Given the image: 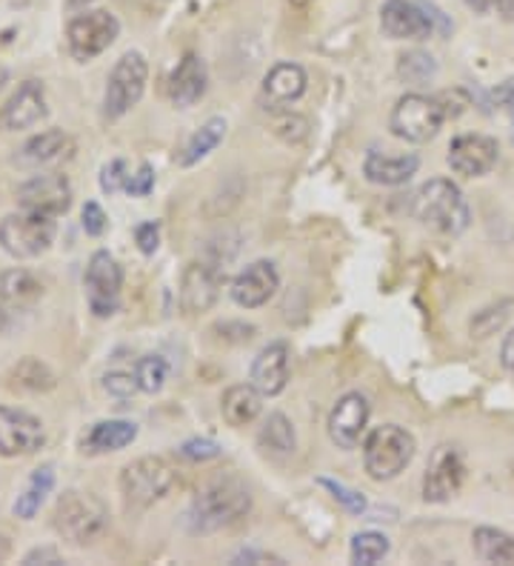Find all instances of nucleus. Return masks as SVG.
<instances>
[{
	"label": "nucleus",
	"instance_id": "1",
	"mask_svg": "<svg viewBox=\"0 0 514 566\" xmlns=\"http://www.w3.org/2000/svg\"><path fill=\"white\" fill-rule=\"evenodd\" d=\"M252 510V492L232 475L212 478L195 492L186 510V526L192 535H212L243 521Z\"/></svg>",
	"mask_w": 514,
	"mask_h": 566
},
{
	"label": "nucleus",
	"instance_id": "2",
	"mask_svg": "<svg viewBox=\"0 0 514 566\" xmlns=\"http://www.w3.org/2000/svg\"><path fill=\"white\" fill-rule=\"evenodd\" d=\"M409 212L420 227L449 238L463 235L469 229V221H472L466 198H463L458 184H452L449 178L426 180L423 187L411 195Z\"/></svg>",
	"mask_w": 514,
	"mask_h": 566
},
{
	"label": "nucleus",
	"instance_id": "3",
	"mask_svg": "<svg viewBox=\"0 0 514 566\" xmlns=\"http://www.w3.org/2000/svg\"><path fill=\"white\" fill-rule=\"evenodd\" d=\"M52 526L69 544L90 546L109 530V512L90 492L69 490L57 497Z\"/></svg>",
	"mask_w": 514,
	"mask_h": 566
},
{
	"label": "nucleus",
	"instance_id": "4",
	"mask_svg": "<svg viewBox=\"0 0 514 566\" xmlns=\"http://www.w3.org/2000/svg\"><path fill=\"white\" fill-rule=\"evenodd\" d=\"M415 436L409 429L398 427V423H384V427L371 429L364 441V467L369 472L371 481H391L415 458Z\"/></svg>",
	"mask_w": 514,
	"mask_h": 566
},
{
	"label": "nucleus",
	"instance_id": "5",
	"mask_svg": "<svg viewBox=\"0 0 514 566\" xmlns=\"http://www.w3.org/2000/svg\"><path fill=\"white\" fill-rule=\"evenodd\" d=\"M178 484V472L166 458L146 455L137 461L126 463L120 472V492H124L126 504L135 510H149L151 504L164 501Z\"/></svg>",
	"mask_w": 514,
	"mask_h": 566
},
{
	"label": "nucleus",
	"instance_id": "6",
	"mask_svg": "<svg viewBox=\"0 0 514 566\" xmlns=\"http://www.w3.org/2000/svg\"><path fill=\"white\" fill-rule=\"evenodd\" d=\"M55 218L23 209L0 221V249L18 261H32L55 243Z\"/></svg>",
	"mask_w": 514,
	"mask_h": 566
},
{
	"label": "nucleus",
	"instance_id": "7",
	"mask_svg": "<svg viewBox=\"0 0 514 566\" xmlns=\"http://www.w3.org/2000/svg\"><path fill=\"white\" fill-rule=\"evenodd\" d=\"M445 124V112L438 97L409 92L395 104L389 118V129L395 138L406 144H426L432 140Z\"/></svg>",
	"mask_w": 514,
	"mask_h": 566
},
{
	"label": "nucleus",
	"instance_id": "8",
	"mask_svg": "<svg viewBox=\"0 0 514 566\" xmlns=\"http://www.w3.org/2000/svg\"><path fill=\"white\" fill-rule=\"evenodd\" d=\"M120 35V21L109 9H83L66 27L69 55L77 63H90L103 55Z\"/></svg>",
	"mask_w": 514,
	"mask_h": 566
},
{
	"label": "nucleus",
	"instance_id": "9",
	"mask_svg": "<svg viewBox=\"0 0 514 566\" xmlns=\"http://www.w3.org/2000/svg\"><path fill=\"white\" fill-rule=\"evenodd\" d=\"M146 81H149V63H146V57L140 52H126L115 63L109 83H106V95H103L106 118H124L126 112H132V106L140 104V97L146 92Z\"/></svg>",
	"mask_w": 514,
	"mask_h": 566
},
{
	"label": "nucleus",
	"instance_id": "10",
	"mask_svg": "<svg viewBox=\"0 0 514 566\" xmlns=\"http://www.w3.org/2000/svg\"><path fill=\"white\" fill-rule=\"evenodd\" d=\"M86 297L95 318H112L120 310V290H124V270L106 249H97L86 263Z\"/></svg>",
	"mask_w": 514,
	"mask_h": 566
},
{
	"label": "nucleus",
	"instance_id": "11",
	"mask_svg": "<svg viewBox=\"0 0 514 566\" xmlns=\"http://www.w3.org/2000/svg\"><path fill=\"white\" fill-rule=\"evenodd\" d=\"M466 481V461L458 447L440 443L429 458L423 475V501L426 504H445L452 501Z\"/></svg>",
	"mask_w": 514,
	"mask_h": 566
},
{
	"label": "nucleus",
	"instance_id": "12",
	"mask_svg": "<svg viewBox=\"0 0 514 566\" xmlns=\"http://www.w3.org/2000/svg\"><path fill=\"white\" fill-rule=\"evenodd\" d=\"M223 290V270L214 261H195L180 277V310L186 315H203L218 304Z\"/></svg>",
	"mask_w": 514,
	"mask_h": 566
},
{
	"label": "nucleus",
	"instance_id": "13",
	"mask_svg": "<svg viewBox=\"0 0 514 566\" xmlns=\"http://www.w3.org/2000/svg\"><path fill=\"white\" fill-rule=\"evenodd\" d=\"M46 443L43 423L23 409L0 407V455L23 458L34 455Z\"/></svg>",
	"mask_w": 514,
	"mask_h": 566
},
{
	"label": "nucleus",
	"instance_id": "14",
	"mask_svg": "<svg viewBox=\"0 0 514 566\" xmlns=\"http://www.w3.org/2000/svg\"><path fill=\"white\" fill-rule=\"evenodd\" d=\"M18 203L27 212L61 218L72 207V184H69L66 175H38L18 189Z\"/></svg>",
	"mask_w": 514,
	"mask_h": 566
},
{
	"label": "nucleus",
	"instance_id": "15",
	"mask_svg": "<svg viewBox=\"0 0 514 566\" xmlns=\"http://www.w3.org/2000/svg\"><path fill=\"white\" fill-rule=\"evenodd\" d=\"M497 158H501V146L489 135H458L445 155L452 172L463 178H483L497 166Z\"/></svg>",
	"mask_w": 514,
	"mask_h": 566
},
{
	"label": "nucleus",
	"instance_id": "16",
	"mask_svg": "<svg viewBox=\"0 0 514 566\" xmlns=\"http://www.w3.org/2000/svg\"><path fill=\"white\" fill-rule=\"evenodd\" d=\"M371 407L366 395L346 392L329 412V438L337 449H357L369 427Z\"/></svg>",
	"mask_w": 514,
	"mask_h": 566
},
{
	"label": "nucleus",
	"instance_id": "17",
	"mask_svg": "<svg viewBox=\"0 0 514 566\" xmlns=\"http://www.w3.org/2000/svg\"><path fill=\"white\" fill-rule=\"evenodd\" d=\"M380 27L391 41H426L434 35V23L423 3L415 0H386L380 9Z\"/></svg>",
	"mask_w": 514,
	"mask_h": 566
},
{
	"label": "nucleus",
	"instance_id": "18",
	"mask_svg": "<svg viewBox=\"0 0 514 566\" xmlns=\"http://www.w3.org/2000/svg\"><path fill=\"white\" fill-rule=\"evenodd\" d=\"M49 115L46 90L41 81H23L12 97H9L3 109H0V129L3 132H21L32 129Z\"/></svg>",
	"mask_w": 514,
	"mask_h": 566
},
{
	"label": "nucleus",
	"instance_id": "19",
	"mask_svg": "<svg viewBox=\"0 0 514 566\" xmlns=\"http://www.w3.org/2000/svg\"><path fill=\"white\" fill-rule=\"evenodd\" d=\"M281 290V275L272 261H254L232 281V301L243 310H261Z\"/></svg>",
	"mask_w": 514,
	"mask_h": 566
},
{
	"label": "nucleus",
	"instance_id": "20",
	"mask_svg": "<svg viewBox=\"0 0 514 566\" xmlns=\"http://www.w3.org/2000/svg\"><path fill=\"white\" fill-rule=\"evenodd\" d=\"M209 90V70H206V61L195 52H186L178 61V66L171 70L169 83H166V92H169L171 104L180 106V109H189L206 95Z\"/></svg>",
	"mask_w": 514,
	"mask_h": 566
},
{
	"label": "nucleus",
	"instance_id": "21",
	"mask_svg": "<svg viewBox=\"0 0 514 566\" xmlns=\"http://www.w3.org/2000/svg\"><path fill=\"white\" fill-rule=\"evenodd\" d=\"M289 358H292V353H289L286 340H272L252 360V384L261 389L263 398H274L286 389Z\"/></svg>",
	"mask_w": 514,
	"mask_h": 566
},
{
	"label": "nucleus",
	"instance_id": "22",
	"mask_svg": "<svg viewBox=\"0 0 514 566\" xmlns=\"http://www.w3.org/2000/svg\"><path fill=\"white\" fill-rule=\"evenodd\" d=\"M420 169L418 155H384L371 149L364 158V175L366 180L377 184V187H403L409 184Z\"/></svg>",
	"mask_w": 514,
	"mask_h": 566
},
{
	"label": "nucleus",
	"instance_id": "23",
	"mask_svg": "<svg viewBox=\"0 0 514 566\" xmlns=\"http://www.w3.org/2000/svg\"><path fill=\"white\" fill-rule=\"evenodd\" d=\"M306 86L308 75L301 63L283 61L277 63V66H272V70L266 72V77H263V97H266L274 109H281V106L301 101V97L306 95Z\"/></svg>",
	"mask_w": 514,
	"mask_h": 566
},
{
	"label": "nucleus",
	"instance_id": "24",
	"mask_svg": "<svg viewBox=\"0 0 514 566\" xmlns=\"http://www.w3.org/2000/svg\"><path fill=\"white\" fill-rule=\"evenodd\" d=\"M263 409V395L261 389L254 387L252 380L249 384H234L223 392L220 398V415H223V421L229 423L232 429L249 427V423L258 421V415Z\"/></svg>",
	"mask_w": 514,
	"mask_h": 566
},
{
	"label": "nucleus",
	"instance_id": "25",
	"mask_svg": "<svg viewBox=\"0 0 514 566\" xmlns=\"http://www.w3.org/2000/svg\"><path fill=\"white\" fill-rule=\"evenodd\" d=\"M75 153V140L69 138L63 129H46L41 135H34L32 140H27L23 146V164L29 166H55L61 160L72 158Z\"/></svg>",
	"mask_w": 514,
	"mask_h": 566
},
{
	"label": "nucleus",
	"instance_id": "26",
	"mask_svg": "<svg viewBox=\"0 0 514 566\" xmlns=\"http://www.w3.org/2000/svg\"><path fill=\"white\" fill-rule=\"evenodd\" d=\"M137 438V423L132 421H97L95 427L83 436L81 449L86 455H106L117 449L129 447Z\"/></svg>",
	"mask_w": 514,
	"mask_h": 566
},
{
	"label": "nucleus",
	"instance_id": "27",
	"mask_svg": "<svg viewBox=\"0 0 514 566\" xmlns=\"http://www.w3.org/2000/svg\"><path fill=\"white\" fill-rule=\"evenodd\" d=\"M223 138H227V120L209 118L198 132H195L192 138L183 144V149H180L178 155V166L189 169V166L200 164V160L209 158V155L223 144Z\"/></svg>",
	"mask_w": 514,
	"mask_h": 566
},
{
	"label": "nucleus",
	"instance_id": "28",
	"mask_svg": "<svg viewBox=\"0 0 514 566\" xmlns=\"http://www.w3.org/2000/svg\"><path fill=\"white\" fill-rule=\"evenodd\" d=\"M55 490V470L52 467H41V470H34L32 475H29L27 486H23V492L18 495V501H14V515L21 521H32L38 512H41V506L46 504L49 492Z\"/></svg>",
	"mask_w": 514,
	"mask_h": 566
},
{
	"label": "nucleus",
	"instance_id": "29",
	"mask_svg": "<svg viewBox=\"0 0 514 566\" xmlns=\"http://www.w3.org/2000/svg\"><path fill=\"white\" fill-rule=\"evenodd\" d=\"M474 555L486 564H514V535L497 526H478L472 532Z\"/></svg>",
	"mask_w": 514,
	"mask_h": 566
},
{
	"label": "nucleus",
	"instance_id": "30",
	"mask_svg": "<svg viewBox=\"0 0 514 566\" xmlns=\"http://www.w3.org/2000/svg\"><path fill=\"white\" fill-rule=\"evenodd\" d=\"M43 295V283L27 270L0 272V301L3 304H32Z\"/></svg>",
	"mask_w": 514,
	"mask_h": 566
},
{
	"label": "nucleus",
	"instance_id": "31",
	"mask_svg": "<svg viewBox=\"0 0 514 566\" xmlns=\"http://www.w3.org/2000/svg\"><path fill=\"white\" fill-rule=\"evenodd\" d=\"M258 443H261L266 452H274V455H289V452H295L297 447L295 427H292V421H289L283 412H272L266 418V423L261 427Z\"/></svg>",
	"mask_w": 514,
	"mask_h": 566
},
{
	"label": "nucleus",
	"instance_id": "32",
	"mask_svg": "<svg viewBox=\"0 0 514 566\" xmlns=\"http://www.w3.org/2000/svg\"><path fill=\"white\" fill-rule=\"evenodd\" d=\"M12 387L27 389V392H49L55 389V373L43 360L23 358L12 369Z\"/></svg>",
	"mask_w": 514,
	"mask_h": 566
},
{
	"label": "nucleus",
	"instance_id": "33",
	"mask_svg": "<svg viewBox=\"0 0 514 566\" xmlns=\"http://www.w3.org/2000/svg\"><path fill=\"white\" fill-rule=\"evenodd\" d=\"M391 553V544L384 532H357L352 538V564L375 566Z\"/></svg>",
	"mask_w": 514,
	"mask_h": 566
},
{
	"label": "nucleus",
	"instance_id": "34",
	"mask_svg": "<svg viewBox=\"0 0 514 566\" xmlns=\"http://www.w3.org/2000/svg\"><path fill=\"white\" fill-rule=\"evenodd\" d=\"M398 75H400V81L411 83V86H423V83L434 81V75H438V61H434L429 52H420V49H415V52H406V55H400Z\"/></svg>",
	"mask_w": 514,
	"mask_h": 566
},
{
	"label": "nucleus",
	"instance_id": "35",
	"mask_svg": "<svg viewBox=\"0 0 514 566\" xmlns=\"http://www.w3.org/2000/svg\"><path fill=\"white\" fill-rule=\"evenodd\" d=\"M514 310V301H501V304H492L486 310L474 312L472 324H469V332H472V338L483 340V338H492L494 332L503 329V324L508 321Z\"/></svg>",
	"mask_w": 514,
	"mask_h": 566
},
{
	"label": "nucleus",
	"instance_id": "36",
	"mask_svg": "<svg viewBox=\"0 0 514 566\" xmlns=\"http://www.w3.org/2000/svg\"><path fill=\"white\" fill-rule=\"evenodd\" d=\"M135 378L140 384V392H160L166 378H169V364H166L164 355H144L135 364Z\"/></svg>",
	"mask_w": 514,
	"mask_h": 566
},
{
	"label": "nucleus",
	"instance_id": "37",
	"mask_svg": "<svg viewBox=\"0 0 514 566\" xmlns=\"http://www.w3.org/2000/svg\"><path fill=\"white\" fill-rule=\"evenodd\" d=\"M317 484L329 492V495L335 497L337 504L349 512V515H360V518H364L366 512H369V501H366V495H360L357 490H349V486L340 484V481H332V478H317Z\"/></svg>",
	"mask_w": 514,
	"mask_h": 566
},
{
	"label": "nucleus",
	"instance_id": "38",
	"mask_svg": "<svg viewBox=\"0 0 514 566\" xmlns=\"http://www.w3.org/2000/svg\"><path fill=\"white\" fill-rule=\"evenodd\" d=\"M103 389L109 395H115V398H120V401H129V398H135V395L140 392V384H137L135 373L112 369V373L103 375Z\"/></svg>",
	"mask_w": 514,
	"mask_h": 566
},
{
	"label": "nucleus",
	"instance_id": "39",
	"mask_svg": "<svg viewBox=\"0 0 514 566\" xmlns=\"http://www.w3.org/2000/svg\"><path fill=\"white\" fill-rule=\"evenodd\" d=\"M178 455L183 461H192V463H206V461H214L220 458V447L209 438H189V441L180 443Z\"/></svg>",
	"mask_w": 514,
	"mask_h": 566
},
{
	"label": "nucleus",
	"instance_id": "40",
	"mask_svg": "<svg viewBox=\"0 0 514 566\" xmlns=\"http://www.w3.org/2000/svg\"><path fill=\"white\" fill-rule=\"evenodd\" d=\"M126 180H129V166H126V160L115 158L101 169V189L106 195L124 192Z\"/></svg>",
	"mask_w": 514,
	"mask_h": 566
},
{
	"label": "nucleus",
	"instance_id": "41",
	"mask_svg": "<svg viewBox=\"0 0 514 566\" xmlns=\"http://www.w3.org/2000/svg\"><path fill=\"white\" fill-rule=\"evenodd\" d=\"M440 101V106H443V112H445V120L449 118H460V115H463V112L469 109V106H472V95H469L466 90H460V86H454V90H445V92H440V95H434Z\"/></svg>",
	"mask_w": 514,
	"mask_h": 566
},
{
	"label": "nucleus",
	"instance_id": "42",
	"mask_svg": "<svg viewBox=\"0 0 514 566\" xmlns=\"http://www.w3.org/2000/svg\"><path fill=\"white\" fill-rule=\"evenodd\" d=\"M151 189H155V169H151L149 164H140V169H137L135 175L129 172L124 192L132 195V198H146Z\"/></svg>",
	"mask_w": 514,
	"mask_h": 566
},
{
	"label": "nucleus",
	"instance_id": "43",
	"mask_svg": "<svg viewBox=\"0 0 514 566\" xmlns=\"http://www.w3.org/2000/svg\"><path fill=\"white\" fill-rule=\"evenodd\" d=\"M83 232L92 238H101L103 232H106V227H109V218H106V212L101 209V203L90 201L86 207H83Z\"/></svg>",
	"mask_w": 514,
	"mask_h": 566
},
{
	"label": "nucleus",
	"instance_id": "44",
	"mask_svg": "<svg viewBox=\"0 0 514 566\" xmlns=\"http://www.w3.org/2000/svg\"><path fill=\"white\" fill-rule=\"evenodd\" d=\"M274 132H277L283 140H289V144H301L308 135V124L301 115H286V118L274 124Z\"/></svg>",
	"mask_w": 514,
	"mask_h": 566
},
{
	"label": "nucleus",
	"instance_id": "45",
	"mask_svg": "<svg viewBox=\"0 0 514 566\" xmlns=\"http://www.w3.org/2000/svg\"><path fill=\"white\" fill-rule=\"evenodd\" d=\"M135 241L137 249L144 252V255H155L160 247V223L158 221H146L135 229Z\"/></svg>",
	"mask_w": 514,
	"mask_h": 566
},
{
	"label": "nucleus",
	"instance_id": "46",
	"mask_svg": "<svg viewBox=\"0 0 514 566\" xmlns=\"http://www.w3.org/2000/svg\"><path fill=\"white\" fill-rule=\"evenodd\" d=\"M234 566L240 564H283L281 555H272V553H261V549H240L238 555L232 558Z\"/></svg>",
	"mask_w": 514,
	"mask_h": 566
},
{
	"label": "nucleus",
	"instance_id": "47",
	"mask_svg": "<svg viewBox=\"0 0 514 566\" xmlns=\"http://www.w3.org/2000/svg\"><path fill=\"white\" fill-rule=\"evenodd\" d=\"M38 564L57 566V564H63V558L57 549H52V546H38V549H32V553L23 558V566H38Z\"/></svg>",
	"mask_w": 514,
	"mask_h": 566
},
{
	"label": "nucleus",
	"instance_id": "48",
	"mask_svg": "<svg viewBox=\"0 0 514 566\" xmlns=\"http://www.w3.org/2000/svg\"><path fill=\"white\" fill-rule=\"evenodd\" d=\"M494 104L501 106L503 112H508L514 118V77L503 81L497 90H494Z\"/></svg>",
	"mask_w": 514,
	"mask_h": 566
},
{
	"label": "nucleus",
	"instance_id": "49",
	"mask_svg": "<svg viewBox=\"0 0 514 566\" xmlns=\"http://www.w3.org/2000/svg\"><path fill=\"white\" fill-rule=\"evenodd\" d=\"M501 364H503V369H506V373H514V329L508 332L506 340H503Z\"/></svg>",
	"mask_w": 514,
	"mask_h": 566
},
{
	"label": "nucleus",
	"instance_id": "50",
	"mask_svg": "<svg viewBox=\"0 0 514 566\" xmlns=\"http://www.w3.org/2000/svg\"><path fill=\"white\" fill-rule=\"evenodd\" d=\"M466 7L474 9L478 14H486L497 7V0H466Z\"/></svg>",
	"mask_w": 514,
	"mask_h": 566
},
{
	"label": "nucleus",
	"instance_id": "51",
	"mask_svg": "<svg viewBox=\"0 0 514 566\" xmlns=\"http://www.w3.org/2000/svg\"><path fill=\"white\" fill-rule=\"evenodd\" d=\"M497 12L503 14V21H514V0H497Z\"/></svg>",
	"mask_w": 514,
	"mask_h": 566
},
{
	"label": "nucleus",
	"instance_id": "52",
	"mask_svg": "<svg viewBox=\"0 0 514 566\" xmlns=\"http://www.w3.org/2000/svg\"><path fill=\"white\" fill-rule=\"evenodd\" d=\"M9 553H12V544H9L7 535H0V564L9 558Z\"/></svg>",
	"mask_w": 514,
	"mask_h": 566
},
{
	"label": "nucleus",
	"instance_id": "53",
	"mask_svg": "<svg viewBox=\"0 0 514 566\" xmlns=\"http://www.w3.org/2000/svg\"><path fill=\"white\" fill-rule=\"evenodd\" d=\"M69 9H86L90 3H95V0H66Z\"/></svg>",
	"mask_w": 514,
	"mask_h": 566
},
{
	"label": "nucleus",
	"instance_id": "54",
	"mask_svg": "<svg viewBox=\"0 0 514 566\" xmlns=\"http://www.w3.org/2000/svg\"><path fill=\"white\" fill-rule=\"evenodd\" d=\"M7 326H9V315H7V310L0 306V335L7 332Z\"/></svg>",
	"mask_w": 514,
	"mask_h": 566
}]
</instances>
